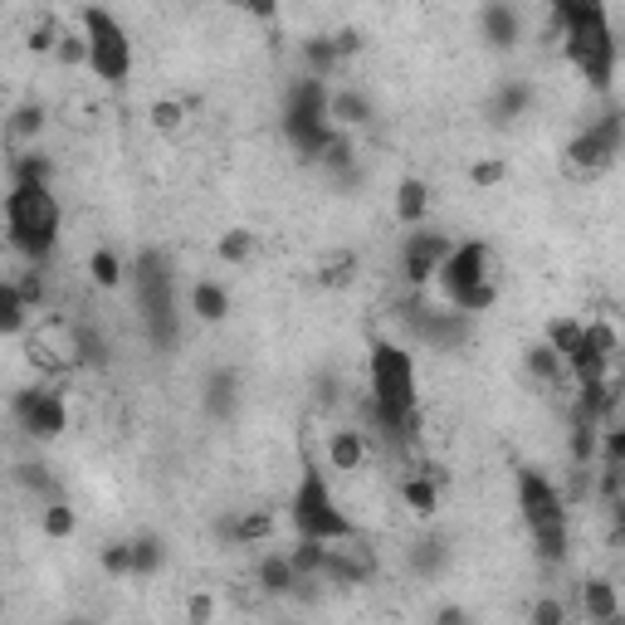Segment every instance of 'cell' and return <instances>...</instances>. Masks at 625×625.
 <instances>
[{"label": "cell", "mask_w": 625, "mask_h": 625, "mask_svg": "<svg viewBox=\"0 0 625 625\" xmlns=\"http://www.w3.org/2000/svg\"><path fill=\"white\" fill-rule=\"evenodd\" d=\"M298 571H294V562H288V552H264V557L255 562V587H259V597L264 601H288L298 591Z\"/></svg>", "instance_id": "cell-12"}, {"label": "cell", "mask_w": 625, "mask_h": 625, "mask_svg": "<svg viewBox=\"0 0 625 625\" xmlns=\"http://www.w3.org/2000/svg\"><path fill=\"white\" fill-rule=\"evenodd\" d=\"M328 118H332V128H338V132H347V128H367V122L377 118V103H372L362 89H332Z\"/></svg>", "instance_id": "cell-16"}, {"label": "cell", "mask_w": 625, "mask_h": 625, "mask_svg": "<svg viewBox=\"0 0 625 625\" xmlns=\"http://www.w3.org/2000/svg\"><path fill=\"white\" fill-rule=\"evenodd\" d=\"M148 118L162 138H176V132H186V122H191V108H186L181 98H152Z\"/></svg>", "instance_id": "cell-25"}, {"label": "cell", "mask_w": 625, "mask_h": 625, "mask_svg": "<svg viewBox=\"0 0 625 625\" xmlns=\"http://www.w3.org/2000/svg\"><path fill=\"white\" fill-rule=\"evenodd\" d=\"M396 498H401L405 514L415 518H431L435 508H440V484H435L431 469H411V474L396 479Z\"/></svg>", "instance_id": "cell-14"}, {"label": "cell", "mask_w": 625, "mask_h": 625, "mask_svg": "<svg viewBox=\"0 0 625 625\" xmlns=\"http://www.w3.org/2000/svg\"><path fill=\"white\" fill-rule=\"evenodd\" d=\"M288 518H294V533L312 538V543H352L357 538V518L342 508L328 474L312 460H304V474H298L294 498H288Z\"/></svg>", "instance_id": "cell-4"}, {"label": "cell", "mask_w": 625, "mask_h": 625, "mask_svg": "<svg viewBox=\"0 0 625 625\" xmlns=\"http://www.w3.org/2000/svg\"><path fill=\"white\" fill-rule=\"evenodd\" d=\"M98 567H103V577L128 581V577H138V552H132V543H108L98 557Z\"/></svg>", "instance_id": "cell-28"}, {"label": "cell", "mask_w": 625, "mask_h": 625, "mask_svg": "<svg viewBox=\"0 0 625 625\" xmlns=\"http://www.w3.org/2000/svg\"><path fill=\"white\" fill-rule=\"evenodd\" d=\"M528 625H567V601L562 597H538L528 606Z\"/></svg>", "instance_id": "cell-33"}, {"label": "cell", "mask_w": 625, "mask_h": 625, "mask_svg": "<svg viewBox=\"0 0 625 625\" xmlns=\"http://www.w3.org/2000/svg\"><path fill=\"white\" fill-rule=\"evenodd\" d=\"M518 518H523L528 538H533L543 562H567L571 547V508L562 498V484H552L543 469H518L514 474Z\"/></svg>", "instance_id": "cell-2"}, {"label": "cell", "mask_w": 625, "mask_h": 625, "mask_svg": "<svg viewBox=\"0 0 625 625\" xmlns=\"http://www.w3.org/2000/svg\"><path fill=\"white\" fill-rule=\"evenodd\" d=\"M494 249L484 245V239H460L455 245V255L445 259L440 279H435V288L445 294V304H460L464 294H474L479 284H494Z\"/></svg>", "instance_id": "cell-8"}, {"label": "cell", "mask_w": 625, "mask_h": 625, "mask_svg": "<svg viewBox=\"0 0 625 625\" xmlns=\"http://www.w3.org/2000/svg\"><path fill=\"white\" fill-rule=\"evenodd\" d=\"M49 176H55V162L39 148H25L10 162V186H49Z\"/></svg>", "instance_id": "cell-23"}, {"label": "cell", "mask_w": 625, "mask_h": 625, "mask_svg": "<svg viewBox=\"0 0 625 625\" xmlns=\"http://www.w3.org/2000/svg\"><path fill=\"white\" fill-rule=\"evenodd\" d=\"M45 132V108H20L10 122V138H39Z\"/></svg>", "instance_id": "cell-36"}, {"label": "cell", "mask_w": 625, "mask_h": 625, "mask_svg": "<svg viewBox=\"0 0 625 625\" xmlns=\"http://www.w3.org/2000/svg\"><path fill=\"white\" fill-rule=\"evenodd\" d=\"M10 415L30 440H59L69 431V401L55 387H20L10 396Z\"/></svg>", "instance_id": "cell-7"}, {"label": "cell", "mask_w": 625, "mask_h": 625, "mask_svg": "<svg viewBox=\"0 0 625 625\" xmlns=\"http://www.w3.org/2000/svg\"><path fill=\"white\" fill-rule=\"evenodd\" d=\"M186 304H191V312L201 322H225L231 318V288L225 284H215V279H196L191 284V294H186Z\"/></svg>", "instance_id": "cell-17"}, {"label": "cell", "mask_w": 625, "mask_h": 625, "mask_svg": "<svg viewBox=\"0 0 625 625\" xmlns=\"http://www.w3.org/2000/svg\"><path fill=\"white\" fill-rule=\"evenodd\" d=\"M89 279H93V288L113 294V288H122V279H128V264H122V255L113 245H98L89 255Z\"/></svg>", "instance_id": "cell-21"}, {"label": "cell", "mask_w": 625, "mask_h": 625, "mask_svg": "<svg viewBox=\"0 0 625 625\" xmlns=\"http://www.w3.org/2000/svg\"><path fill=\"white\" fill-rule=\"evenodd\" d=\"M274 533H279L274 508H245L235 518V547H264Z\"/></svg>", "instance_id": "cell-19"}, {"label": "cell", "mask_w": 625, "mask_h": 625, "mask_svg": "<svg viewBox=\"0 0 625 625\" xmlns=\"http://www.w3.org/2000/svg\"><path fill=\"white\" fill-rule=\"evenodd\" d=\"M508 181V156H474L469 162V186L474 191H498Z\"/></svg>", "instance_id": "cell-27"}, {"label": "cell", "mask_w": 625, "mask_h": 625, "mask_svg": "<svg viewBox=\"0 0 625 625\" xmlns=\"http://www.w3.org/2000/svg\"><path fill=\"white\" fill-rule=\"evenodd\" d=\"M431 625H474V616H469V606H460V601H445V606H435Z\"/></svg>", "instance_id": "cell-37"}, {"label": "cell", "mask_w": 625, "mask_h": 625, "mask_svg": "<svg viewBox=\"0 0 625 625\" xmlns=\"http://www.w3.org/2000/svg\"><path fill=\"white\" fill-rule=\"evenodd\" d=\"M431 205H435L431 181H421V176H401V181H396L391 211H396V221H401L405 231H421V225L431 221Z\"/></svg>", "instance_id": "cell-13"}, {"label": "cell", "mask_w": 625, "mask_h": 625, "mask_svg": "<svg viewBox=\"0 0 625 625\" xmlns=\"http://www.w3.org/2000/svg\"><path fill=\"white\" fill-rule=\"evenodd\" d=\"M597 464H611V469L625 464V421L601 431V460H597Z\"/></svg>", "instance_id": "cell-34"}, {"label": "cell", "mask_w": 625, "mask_h": 625, "mask_svg": "<svg viewBox=\"0 0 625 625\" xmlns=\"http://www.w3.org/2000/svg\"><path fill=\"white\" fill-rule=\"evenodd\" d=\"M59 201L49 186H10L5 196V235H10V249L25 255L30 264H45L59 245Z\"/></svg>", "instance_id": "cell-3"}, {"label": "cell", "mask_w": 625, "mask_h": 625, "mask_svg": "<svg viewBox=\"0 0 625 625\" xmlns=\"http://www.w3.org/2000/svg\"><path fill=\"white\" fill-rule=\"evenodd\" d=\"M186 625H215V597L211 591H191V597H186Z\"/></svg>", "instance_id": "cell-35"}, {"label": "cell", "mask_w": 625, "mask_h": 625, "mask_svg": "<svg viewBox=\"0 0 625 625\" xmlns=\"http://www.w3.org/2000/svg\"><path fill=\"white\" fill-rule=\"evenodd\" d=\"M557 20H562V55L577 69V79L587 89L606 93L616 79V59H621V39L611 25V10L597 0H557Z\"/></svg>", "instance_id": "cell-1"}, {"label": "cell", "mask_w": 625, "mask_h": 625, "mask_svg": "<svg viewBox=\"0 0 625 625\" xmlns=\"http://www.w3.org/2000/svg\"><path fill=\"white\" fill-rule=\"evenodd\" d=\"M577 611H581V621H587V625H606V621L625 616L621 587L611 577H587L577 587Z\"/></svg>", "instance_id": "cell-10"}, {"label": "cell", "mask_w": 625, "mask_h": 625, "mask_svg": "<svg viewBox=\"0 0 625 625\" xmlns=\"http://www.w3.org/2000/svg\"><path fill=\"white\" fill-rule=\"evenodd\" d=\"M621 498H625V464H621Z\"/></svg>", "instance_id": "cell-38"}, {"label": "cell", "mask_w": 625, "mask_h": 625, "mask_svg": "<svg viewBox=\"0 0 625 625\" xmlns=\"http://www.w3.org/2000/svg\"><path fill=\"white\" fill-rule=\"evenodd\" d=\"M39 533H45L49 543H69V538L79 533V508H69L64 498L45 504V508H39Z\"/></svg>", "instance_id": "cell-22"}, {"label": "cell", "mask_w": 625, "mask_h": 625, "mask_svg": "<svg viewBox=\"0 0 625 625\" xmlns=\"http://www.w3.org/2000/svg\"><path fill=\"white\" fill-rule=\"evenodd\" d=\"M367 431H357V425H338V431L328 435V445H322V460L328 469H338V474H362L367 469Z\"/></svg>", "instance_id": "cell-11"}, {"label": "cell", "mask_w": 625, "mask_h": 625, "mask_svg": "<svg viewBox=\"0 0 625 625\" xmlns=\"http://www.w3.org/2000/svg\"><path fill=\"white\" fill-rule=\"evenodd\" d=\"M479 35L494 49H514L523 39V10L518 5H484L479 10Z\"/></svg>", "instance_id": "cell-15"}, {"label": "cell", "mask_w": 625, "mask_h": 625, "mask_svg": "<svg viewBox=\"0 0 625 625\" xmlns=\"http://www.w3.org/2000/svg\"><path fill=\"white\" fill-rule=\"evenodd\" d=\"M30 312H35V308L20 298L15 284H0V332H5V338H30V328H35Z\"/></svg>", "instance_id": "cell-20"}, {"label": "cell", "mask_w": 625, "mask_h": 625, "mask_svg": "<svg viewBox=\"0 0 625 625\" xmlns=\"http://www.w3.org/2000/svg\"><path fill=\"white\" fill-rule=\"evenodd\" d=\"M621 148H625V113L611 108V113H601V118H591L587 128L567 142V152L562 156H567L571 176H597V172H606V166L616 162Z\"/></svg>", "instance_id": "cell-6"}, {"label": "cell", "mask_w": 625, "mask_h": 625, "mask_svg": "<svg viewBox=\"0 0 625 625\" xmlns=\"http://www.w3.org/2000/svg\"><path fill=\"white\" fill-rule=\"evenodd\" d=\"M587 322V347L597 352V357H606L611 367H616V357L625 352V338H621V328L611 318H581Z\"/></svg>", "instance_id": "cell-24"}, {"label": "cell", "mask_w": 625, "mask_h": 625, "mask_svg": "<svg viewBox=\"0 0 625 625\" xmlns=\"http://www.w3.org/2000/svg\"><path fill=\"white\" fill-rule=\"evenodd\" d=\"M132 552H138V577H156L166 562V547L156 538H132Z\"/></svg>", "instance_id": "cell-32"}, {"label": "cell", "mask_w": 625, "mask_h": 625, "mask_svg": "<svg viewBox=\"0 0 625 625\" xmlns=\"http://www.w3.org/2000/svg\"><path fill=\"white\" fill-rule=\"evenodd\" d=\"M215 259H221V264H249V259H255V235L249 231H225L221 239H215Z\"/></svg>", "instance_id": "cell-30"}, {"label": "cell", "mask_w": 625, "mask_h": 625, "mask_svg": "<svg viewBox=\"0 0 625 625\" xmlns=\"http://www.w3.org/2000/svg\"><path fill=\"white\" fill-rule=\"evenodd\" d=\"M455 245H460V239H450L445 231H431V225H421V231L405 235L401 274H405V284H411V294H425V288L440 279V269H445V259L455 255Z\"/></svg>", "instance_id": "cell-9"}, {"label": "cell", "mask_w": 625, "mask_h": 625, "mask_svg": "<svg viewBox=\"0 0 625 625\" xmlns=\"http://www.w3.org/2000/svg\"><path fill=\"white\" fill-rule=\"evenodd\" d=\"M55 64H59V69H89V35L79 30V20L64 30V39H59Z\"/></svg>", "instance_id": "cell-29"}, {"label": "cell", "mask_w": 625, "mask_h": 625, "mask_svg": "<svg viewBox=\"0 0 625 625\" xmlns=\"http://www.w3.org/2000/svg\"><path fill=\"white\" fill-rule=\"evenodd\" d=\"M352 279H357V259H352V255L322 259V269H318V284H322V288H347Z\"/></svg>", "instance_id": "cell-31"}, {"label": "cell", "mask_w": 625, "mask_h": 625, "mask_svg": "<svg viewBox=\"0 0 625 625\" xmlns=\"http://www.w3.org/2000/svg\"><path fill=\"white\" fill-rule=\"evenodd\" d=\"M606 625H625V616H616V621H606Z\"/></svg>", "instance_id": "cell-39"}, {"label": "cell", "mask_w": 625, "mask_h": 625, "mask_svg": "<svg viewBox=\"0 0 625 625\" xmlns=\"http://www.w3.org/2000/svg\"><path fill=\"white\" fill-rule=\"evenodd\" d=\"M79 30L89 35V69L98 83H128L132 79V35L122 20L103 5L79 10Z\"/></svg>", "instance_id": "cell-5"}, {"label": "cell", "mask_w": 625, "mask_h": 625, "mask_svg": "<svg viewBox=\"0 0 625 625\" xmlns=\"http://www.w3.org/2000/svg\"><path fill=\"white\" fill-rule=\"evenodd\" d=\"M328 547H332V543H312V538H298V543L284 547V552H288V562H294L298 577H322V571H328Z\"/></svg>", "instance_id": "cell-26"}, {"label": "cell", "mask_w": 625, "mask_h": 625, "mask_svg": "<svg viewBox=\"0 0 625 625\" xmlns=\"http://www.w3.org/2000/svg\"><path fill=\"white\" fill-rule=\"evenodd\" d=\"M543 342L557 352L562 362L581 357V352H587V322H581V318H552L543 328Z\"/></svg>", "instance_id": "cell-18"}]
</instances>
